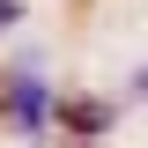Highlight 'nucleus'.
<instances>
[{"label": "nucleus", "instance_id": "3", "mask_svg": "<svg viewBox=\"0 0 148 148\" xmlns=\"http://www.w3.org/2000/svg\"><path fill=\"white\" fill-rule=\"evenodd\" d=\"M22 15H30V0H0V37L15 30V22H22Z\"/></svg>", "mask_w": 148, "mask_h": 148}, {"label": "nucleus", "instance_id": "4", "mask_svg": "<svg viewBox=\"0 0 148 148\" xmlns=\"http://www.w3.org/2000/svg\"><path fill=\"white\" fill-rule=\"evenodd\" d=\"M133 96H141V104H148V67H141V74H133Z\"/></svg>", "mask_w": 148, "mask_h": 148}, {"label": "nucleus", "instance_id": "1", "mask_svg": "<svg viewBox=\"0 0 148 148\" xmlns=\"http://www.w3.org/2000/svg\"><path fill=\"white\" fill-rule=\"evenodd\" d=\"M52 119H59V89L45 82L37 67H8L0 74V126L15 141H52Z\"/></svg>", "mask_w": 148, "mask_h": 148}, {"label": "nucleus", "instance_id": "2", "mask_svg": "<svg viewBox=\"0 0 148 148\" xmlns=\"http://www.w3.org/2000/svg\"><path fill=\"white\" fill-rule=\"evenodd\" d=\"M52 126H67L82 148H96V141H111V126H119V96H59Z\"/></svg>", "mask_w": 148, "mask_h": 148}]
</instances>
